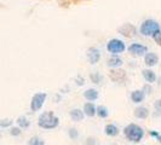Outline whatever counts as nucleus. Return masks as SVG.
<instances>
[{
	"instance_id": "nucleus-1",
	"label": "nucleus",
	"mask_w": 161,
	"mask_h": 145,
	"mask_svg": "<svg viewBox=\"0 0 161 145\" xmlns=\"http://www.w3.org/2000/svg\"><path fill=\"white\" fill-rule=\"evenodd\" d=\"M59 123V120L58 117L53 115V113L51 111H47V113L41 114L39 116V120H38V125L40 126L41 128L45 129H52L56 128Z\"/></svg>"
},
{
	"instance_id": "nucleus-2",
	"label": "nucleus",
	"mask_w": 161,
	"mask_h": 145,
	"mask_svg": "<svg viewBox=\"0 0 161 145\" xmlns=\"http://www.w3.org/2000/svg\"><path fill=\"white\" fill-rule=\"evenodd\" d=\"M124 133H125V137L127 138L130 142H135V143H138L143 138V136H144L143 129L141 128L138 125H136V123L129 125L126 128L124 129Z\"/></svg>"
},
{
	"instance_id": "nucleus-3",
	"label": "nucleus",
	"mask_w": 161,
	"mask_h": 145,
	"mask_svg": "<svg viewBox=\"0 0 161 145\" xmlns=\"http://www.w3.org/2000/svg\"><path fill=\"white\" fill-rule=\"evenodd\" d=\"M159 30H160L159 24L156 23L155 21H152V19L145 21L144 23L142 24V27H141V33L145 36H152Z\"/></svg>"
},
{
	"instance_id": "nucleus-4",
	"label": "nucleus",
	"mask_w": 161,
	"mask_h": 145,
	"mask_svg": "<svg viewBox=\"0 0 161 145\" xmlns=\"http://www.w3.org/2000/svg\"><path fill=\"white\" fill-rule=\"evenodd\" d=\"M46 97L47 94L45 92H41V93H35L32 98V102H31V109L33 111H38L39 109H41V106L44 104V102L46 100Z\"/></svg>"
},
{
	"instance_id": "nucleus-5",
	"label": "nucleus",
	"mask_w": 161,
	"mask_h": 145,
	"mask_svg": "<svg viewBox=\"0 0 161 145\" xmlns=\"http://www.w3.org/2000/svg\"><path fill=\"white\" fill-rule=\"evenodd\" d=\"M107 48L110 53H121L125 51V44L121 40H118V39H113L108 42L107 45Z\"/></svg>"
},
{
	"instance_id": "nucleus-6",
	"label": "nucleus",
	"mask_w": 161,
	"mask_h": 145,
	"mask_svg": "<svg viewBox=\"0 0 161 145\" xmlns=\"http://www.w3.org/2000/svg\"><path fill=\"white\" fill-rule=\"evenodd\" d=\"M129 52L133 56H143L147 53V47L143 45H139V44H132L129 47Z\"/></svg>"
},
{
	"instance_id": "nucleus-7",
	"label": "nucleus",
	"mask_w": 161,
	"mask_h": 145,
	"mask_svg": "<svg viewBox=\"0 0 161 145\" xmlns=\"http://www.w3.org/2000/svg\"><path fill=\"white\" fill-rule=\"evenodd\" d=\"M110 79L115 82H122L126 80V74L121 69H115V70L110 72Z\"/></svg>"
},
{
	"instance_id": "nucleus-8",
	"label": "nucleus",
	"mask_w": 161,
	"mask_h": 145,
	"mask_svg": "<svg viewBox=\"0 0 161 145\" xmlns=\"http://www.w3.org/2000/svg\"><path fill=\"white\" fill-rule=\"evenodd\" d=\"M87 57H89V61L91 64H96L101 58V53L97 48H90L87 51Z\"/></svg>"
},
{
	"instance_id": "nucleus-9",
	"label": "nucleus",
	"mask_w": 161,
	"mask_h": 145,
	"mask_svg": "<svg viewBox=\"0 0 161 145\" xmlns=\"http://www.w3.org/2000/svg\"><path fill=\"white\" fill-rule=\"evenodd\" d=\"M119 30H120V33L122 35H125V36H127V38H131V36H133V35L136 34L135 27L131 25V24H125L124 27H121Z\"/></svg>"
},
{
	"instance_id": "nucleus-10",
	"label": "nucleus",
	"mask_w": 161,
	"mask_h": 145,
	"mask_svg": "<svg viewBox=\"0 0 161 145\" xmlns=\"http://www.w3.org/2000/svg\"><path fill=\"white\" fill-rule=\"evenodd\" d=\"M158 62H159V57L156 56L155 53H147L145 55V58H144V63L148 67H154V65L158 64Z\"/></svg>"
},
{
	"instance_id": "nucleus-11",
	"label": "nucleus",
	"mask_w": 161,
	"mask_h": 145,
	"mask_svg": "<svg viewBox=\"0 0 161 145\" xmlns=\"http://www.w3.org/2000/svg\"><path fill=\"white\" fill-rule=\"evenodd\" d=\"M135 116L137 119H141V120H144L149 116V111L147 108H143V106H139L135 110Z\"/></svg>"
},
{
	"instance_id": "nucleus-12",
	"label": "nucleus",
	"mask_w": 161,
	"mask_h": 145,
	"mask_svg": "<svg viewBox=\"0 0 161 145\" xmlns=\"http://www.w3.org/2000/svg\"><path fill=\"white\" fill-rule=\"evenodd\" d=\"M104 131H105V134L109 136V137H115V136L119 134V128H118L115 125H113V123L107 125Z\"/></svg>"
},
{
	"instance_id": "nucleus-13",
	"label": "nucleus",
	"mask_w": 161,
	"mask_h": 145,
	"mask_svg": "<svg viewBox=\"0 0 161 145\" xmlns=\"http://www.w3.org/2000/svg\"><path fill=\"white\" fill-rule=\"evenodd\" d=\"M96 106L92 104V103H86V104L84 105V113L86 114L87 116L90 117H92V116H95L96 115Z\"/></svg>"
},
{
	"instance_id": "nucleus-14",
	"label": "nucleus",
	"mask_w": 161,
	"mask_h": 145,
	"mask_svg": "<svg viewBox=\"0 0 161 145\" xmlns=\"http://www.w3.org/2000/svg\"><path fill=\"white\" fill-rule=\"evenodd\" d=\"M131 99H132V102H135V103H141V102L144 99V92H143V91H139V89L132 92Z\"/></svg>"
},
{
	"instance_id": "nucleus-15",
	"label": "nucleus",
	"mask_w": 161,
	"mask_h": 145,
	"mask_svg": "<svg viewBox=\"0 0 161 145\" xmlns=\"http://www.w3.org/2000/svg\"><path fill=\"white\" fill-rule=\"evenodd\" d=\"M84 97H85L87 100H90V102H93V100H96L97 98H98V92H97L96 89H90L84 93Z\"/></svg>"
},
{
	"instance_id": "nucleus-16",
	"label": "nucleus",
	"mask_w": 161,
	"mask_h": 145,
	"mask_svg": "<svg viewBox=\"0 0 161 145\" xmlns=\"http://www.w3.org/2000/svg\"><path fill=\"white\" fill-rule=\"evenodd\" d=\"M70 117H72L73 121L79 122V121L84 119V113L81 111L80 109H73L72 111H70Z\"/></svg>"
},
{
	"instance_id": "nucleus-17",
	"label": "nucleus",
	"mask_w": 161,
	"mask_h": 145,
	"mask_svg": "<svg viewBox=\"0 0 161 145\" xmlns=\"http://www.w3.org/2000/svg\"><path fill=\"white\" fill-rule=\"evenodd\" d=\"M142 74H143V76H144V79L148 82H154V81L156 80V75H155V72H153V70H149V69H145V70H143L142 72Z\"/></svg>"
},
{
	"instance_id": "nucleus-18",
	"label": "nucleus",
	"mask_w": 161,
	"mask_h": 145,
	"mask_svg": "<svg viewBox=\"0 0 161 145\" xmlns=\"http://www.w3.org/2000/svg\"><path fill=\"white\" fill-rule=\"evenodd\" d=\"M122 64V61H121L119 57H113V58H110L109 61H108V67H110V68H119L120 65Z\"/></svg>"
},
{
	"instance_id": "nucleus-19",
	"label": "nucleus",
	"mask_w": 161,
	"mask_h": 145,
	"mask_svg": "<svg viewBox=\"0 0 161 145\" xmlns=\"http://www.w3.org/2000/svg\"><path fill=\"white\" fill-rule=\"evenodd\" d=\"M96 114L99 116V117H102V119H105L107 116H108V110H107V108L105 106H98L96 110Z\"/></svg>"
},
{
	"instance_id": "nucleus-20",
	"label": "nucleus",
	"mask_w": 161,
	"mask_h": 145,
	"mask_svg": "<svg viewBox=\"0 0 161 145\" xmlns=\"http://www.w3.org/2000/svg\"><path fill=\"white\" fill-rule=\"evenodd\" d=\"M17 123H18V126L21 127V128H28L29 127V121L27 120L24 116H21V117H18V120H17Z\"/></svg>"
},
{
	"instance_id": "nucleus-21",
	"label": "nucleus",
	"mask_w": 161,
	"mask_h": 145,
	"mask_svg": "<svg viewBox=\"0 0 161 145\" xmlns=\"http://www.w3.org/2000/svg\"><path fill=\"white\" fill-rule=\"evenodd\" d=\"M29 145H45L44 140H41L39 138L36 137H33L31 140H29Z\"/></svg>"
},
{
	"instance_id": "nucleus-22",
	"label": "nucleus",
	"mask_w": 161,
	"mask_h": 145,
	"mask_svg": "<svg viewBox=\"0 0 161 145\" xmlns=\"http://www.w3.org/2000/svg\"><path fill=\"white\" fill-rule=\"evenodd\" d=\"M91 80L93 81L95 83H99L102 81V76L99 74H91Z\"/></svg>"
},
{
	"instance_id": "nucleus-23",
	"label": "nucleus",
	"mask_w": 161,
	"mask_h": 145,
	"mask_svg": "<svg viewBox=\"0 0 161 145\" xmlns=\"http://www.w3.org/2000/svg\"><path fill=\"white\" fill-rule=\"evenodd\" d=\"M153 36H154V40H155V42H156L158 45H160V46H161V32H160V30L155 33Z\"/></svg>"
},
{
	"instance_id": "nucleus-24",
	"label": "nucleus",
	"mask_w": 161,
	"mask_h": 145,
	"mask_svg": "<svg viewBox=\"0 0 161 145\" xmlns=\"http://www.w3.org/2000/svg\"><path fill=\"white\" fill-rule=\"evenodd\" d=\"M12 125V121L11 120H1L0 121V126L1 127H8Z\"/></svg>"
},
{
	"instance_id": "nucleus-25",
	"label": "nucleus",
	"mask_w": 161,
	"mask_h": 145,
	"mask_svg": "<svg viewBox=\"0 0 161 145\" xmlns=\"http://www.w3.org/2000/svg\"><path fill=\"white\" fill-rule=\"evenodd\" d=\"M10 133H11L12 136H19V134H21V129L16 128V127H12L11 131H10Z\"/></svg>"
},
{
	"instance_id": "nucleus-26",
	"label": "nucleus",
	"mask_w": 161,
	"mask_h": 145,
	"mask_svg": "<svg viewBox=\"0 0 161 145\" xmlns=\"http://www.w3.org/2000/svg\"><path fill=\"white\" fill-rule=\"evenodd\" d=\"M69 136L70 138H78V132H76V129H69Z\"/></svg>"
},
{
	"instance_id": "nucleus-27",
	"label": "nucleus",
	"mask_w": 161,
	"mask_h": 145,
	"mask_svg": "<svg viewBox=\"0 0 161 145\" xmlns=\"http://www.w3.org/2000/svg\"><path fill=\"white\" fill-rule=\"evenodd\" d=\"M154 106H155V109H156L158 111H160L161 113V99L156 100V102H155V104H154Z\"/></svg>"
},
{
	"instance_id": "nucleus-28",
	"label": "nucleus",
	"mask_w": 161,
	"mask_h": 145,
	"mask_svg": "<svg viewBox=\"0 0 161 145\" xmlns=\"http://www.w3.org/2000/svg\"><path fill=\"white\" fill-rule=\"evenodd\" d=\"M150 136H153V137H158L159 134H158L156 132H150Z\"/></svg>"
},
{
	"instance_id": "nucleus-29",
	"label": "nucleus",
	"mask_w": 161,
	"mask_h": 145,
	"mask_svg": "<svg viewBox=\"0 0 161 145\" xmlns=\"http://www.w3.org/2000/svg\"><path fill=\"white\" fill-rule=\"evenodd\" d=\"M158 140H159V142L161 143V136H158Z\"/></svg>"
},
{
	"instance_id": "nucleus-30",
	"label": "nucleus",
	"mask_w": 161,
	"mask_h": 145,
	"mask_svg": "<svg viewBox=\"0 0 161 145\" xmlns=\"http://www.w3.org/2000/svg\"><path fill=\"white\" fill-rule=\"evenodd\" d=\"M159 85H160V86H161V79H160V82H159Z\"/></svg>"
}]
</instances>
